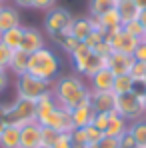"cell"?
Masks as SVG:
<instances>
[{
	"label": "cell",
	"instance_id": "cell-1",
	"mask_svg": "<svg viewBox=\"0 0 146 148\" xmlns=\"http://www.w3.org/2000/svg\"><path fill=\"white\" fill-rule=\"evenodd\" d=\"M52 94L58 106H62L66 110H74L82 102L90 100V88H86V84L80 76H62L54 82Z\"/></svg>",
	"mask_w": 146,
	"mask_h": 148
},
{
	"label": "cell",
	"instance_id": "cell-2",
	"mask_svg": "<svg viewBox=\"0 0 146 148\" xmlns=\"http://www.w3.org/2000/svg\"><path fill=\"white\" fill-rule=\"evenodd\" d=\"M58 68H60L58 56L50 48H46V46L36 50V52L30 54V58H28V74L40 78V80L52 82V80L56 78V74H58Z\"/></svg>",
	"mask_w": 146,
	"mask_h": 148
},
{
	"label": "cell",
	"instance_id": "cell-3",
	"mask_svg": "<svg viewBox=\"0 0 146 148\" xmlns=\"http://www.w3.org/2000/svg\"><path fill=\"white\" fill-rule=\"evenodd\" d=\"M116 112L128 124L146 118V106H144V100H142V92L134 88L128 94L116 96Z\"/></svg>",
	"mask_w": 146,
	"mask_h": 148
},
{
	"label": "cell",
	"instance_id": "cell-4",
	"mask_svg": "<svg viewBox=\"0 0 146 148\" xmlns=\"http://www.w3.org/2000/svg\"><path fill=\"white\" fill-rule=\"evenodd\" d=\"M72 24H74V16L70 14V10H66L62 6L50 8L44 16V30L50 38H54L58 34H70Z\"/></svg>",
	"mask_w": 146,
	"mask_h": 148
},
{
	"label": "cell",
	"instance_id": "cell-5",
	"mask_svg": "<svg viewBox=\"0 0 146 148\" xmlns=\"http://www.w3.org/2000/svg\"><path fill=\"white\" fill-rule=\"evenodd\" d=\"M30 122H36V102L28 98H16L12 104H8V116L6 124L22 128Z\"/></svg>",
	"mask_w": 146,
	"mask_h": 148
},
{
	"label": "cell",
	"instance_id": "cell-6",
	"mask_svg": "<svg viewBox=\"0 0 146 148\" xmlns=\"http://www.w3.org/2000/svg\"><path fill=\"white\" fill-rule=\"evenodd\" d=\"M48 90H52V82L48 80H40L32 74H22L16 78V96L18 98H28V100H36L42 94H46Z\"/></svg>",
	"mask_w": 146,
	"mask_h": 148
},
{
	"label": "cell",
	"instance_id": "cell-7",
	"mask_svg": "<svg viewBox=\"0 0 146 148\" xmlns=\"http://www.w3.org/2000/svg\"><path fill=\"white\" fill-rule=\"evenodd\" d=\"M36 122L44 128H52L56 130L58 134L60 132H72L74 126H72V116H70V110L62 108V106H56L52 112L44 114L42 118H38Z\"/></svg>",
	"mask_w": 146,
	"mask_h": 148
},
{
	"label": "cell",
	"instance_id": "cell-8",
	"mask_svg": "<svg viewBox=\"0 0 146 148\" xmlns=\"http://www.w3.org/2000/svg\"><path fill=\"white\" fill-rule=\"evenodd\" d=\"M104 40H106V42L110 44V48L114 50V52H122V54H130V56H132V52H134V48H136V46H138V42H140V40L132 38L130 34L122 32V28H118V30H114V32H106Z\"/></svg>",
	"mask_w": 146,
	"mask_h": 148
},
{
	"label": "cell",
	"instance_id": "cell-9",
	"mask_svg": "<svg viewBox=\"0 0 146 148\" xmlns=\"http://www.w3.org/2000/svg\"><path fill=\"white\" fill-rule=\"evenodd\" d=\"M42 146V126L30 122L20 128V148H40Z\"/></svg>",
	"mask_w": 146,
	"mask_h": 148
},
{
	"label": "cell",
	"instance_id": "cell-10",
	"mask_svg": "<svg viewBox=\"0 0 146 148\" xmlns=\"http://www.w3.org/2000/svg\"><path fill=\"white\" fill-rule=\"evenodd\" d=\"M114 74L110 68H100L98 72H94L88 80H90V90L92 92H112L114 86Z\"/></svg>",
	"mask_w": 146,
	"mask_h": 148
},
{
	"label": "cell",
	"instance_id": "cell-11",
	"mask_svg": "<svg viewBox=\"0 0 146 148\" xmlns=\"http://www.w3.org/2000/svg\"><path fill=\"white\" fill-rule=\"evenodd\" d=\"M132 64H134V58H132L130 54H122V52H112V54L108 56V62H106V66L112 70L114 76L128 74L130 68H132Z\"/></svg>",
	"mask_w": 146,
	"mask_h": 148
},
{
	"label": "cell",
	"instance_id": "cell-12",
	"mask_svg": "<svg viewBox=\"0 0 146 148\" xmlns=\"http://www.w3.org/2000/svg\"><path fill=\"white\" fill-rule=\"evenodd\" d=\"M40 48H44V34L36 28H24L20 50H24L26 54H34Z\"/></svg>",
	"mask_w": 146,
	"mask_h": 148
},
{
	"label": "cell",
	"instance_id": "cell-13",
	"mask_svg": "<svg viewBox=\"0 0 146 148\" xmlns=\"http://www.w3.org/2000/svg\"><path fill=\"white\" fill-rule=\"evenodd\" d=\"M90 104L94 112H112L116 108V94L114 92H92L90 90Z\"/></svg>",
	"mask_w": 146,
	"mask_h": 148
},
{
	"label": "cell",
	"instance_id": "cell-14",
	"mask_svg": "<svg viewBox=\"0 0 146 148\" xmlns=\"http://www.w3.org/2000/svg\"><path fill=\"white\" fill-rule=\"evenodd\" d=\"M70 116H72V126L74 128H86L88 124H92L94 110H92L90 100L82 102L80 106H76L74 110H70Z\"/></svg>",
	"mask_w": 146,
	"mask_h": 148
},
{
	"label": "cell",
	"instance_id": "cell-15",
	"mask_svg": "<svg viewBox=\"0 0 146 148\" xmlns=\"http://www.w3.org/2000/svg\"><path fill=\"white\" fill-rule=\"evenodd\" d=\"M128 126H130V124L126 122L120 114L116 112V108H114V110L110 112V122H108L106 130H104V136H108V138H116V140H118L122 134L128 130Z\"/></svg>",
	"mask_w": 146,
	"mask_h": 148
},
{
	"label": "cell",
	"instance_id": "cell-16",
	"mask_svg": "<svg viewBox=\"0 0 146 148\" xmlns=\"http://www.w3.org/2000/svg\"><path fill=\"white\" fill-rule=\"evenodd\" d=\"M20 26V14L16 8L12 6H2L0 8V34L10 30V28H16Z\"/></svg>",
	"mask_w": 146,
	"mask_h": 148
},
{
	"label": "cell",
	"instance_id": "cell-17",
	"mask_svg": "<svg viewBox=\"0 0 146 148\" xmlns=\"http://www.w3.org/2000/svg\"><path fill=\"white\" fill-rule=\"evenodd\" d=\"M0 148H20V128L6 124L0 134Z\"/></svg>",
	"mask_w": 146,
	"mask_h": 148
},
{
	"label": "cell",
	"instance_id": "cell-18",
	"mask_svg": "<svg viewBox=\"0 0 146 148\" xmlns=\"http://www.w3.org/2000/svg\"><path fill=\"white\" fill-rule=\"evenodd\" d=\"M22 34H24V26H16V28H10L6 32L0 34V42L10 50H20L22 44Z\"/></svg>",
	"mask_w": 146,
	"mask_h": 148
},
{
	"label": "cell",
	"instance_id": "cell-19",
	"mask_svg": "<svg viewBox=\"0 0 146 148\" xmlns=\"http://www.w3.org/2000/svg\"><path fill=\"white\" fill-rule=\"evenodd\" d=\"M90 32H94V30H92V18H90V16H86V18H74L70 34H72L78 42H84Z\"/></svg>",
	"mask_w": 146,
	"mask_h": 148
},
{
	"label": "cell",
	"instance_id": "cell-20",
	"mask_svg": "<svg viewBox=\"0 0 146 148\" xmlns=\"http://www.w3.org/2000/svg\"><path fill=\"white\" fill-rule=\"evenodd\" d=\"M98 22L102 24V28H104L106 32H114V30L122 28V18H120V14H118V10H116V6L110 8L108 12L100 14V16H98Z\"/></svg>",
	"mask_w": 146,
	"mask_h": 148
},
{
	"label": "cell",
	"instance_id": "cell-21",
	"mask_svg": "<svg viewBox=\"0 0 146 148\" xmlns=\"http://www.w3.org/2000/svg\"><path fill=\"white\" fill-rule=\"evenodd\" d=\"M116 10L122 18V24L124 22H130V20H136L138 14H140V8L134 4V0H118L116 2Z\"/></svg>",
	"mask_w": 146,
	"mask_h": 148
},
{
	"label": "cell",
	"instance_id": "cell-22",
	"mask_svg": "<svg viewBox=\"0 0 146 148\" xmlns=\"http://www.w3.org/2000/svg\"><path fill=\"white\" fill-rule=\"evenodd\" d=\"M28 58H30V54H26L24 50H14L8 70H12L16 76H22V74H26V72H28Z\"/></svg>",
	"mask_w": 146,
	"mask_h": 148
},
{
	"label": "cell",
	"instance_id": "cell-23",
	"mask_svg": "<svg viewBox=\"0 0 146 148\" xmlns=\"http://www.w3.org/2000/svg\"><path fill=\"white\" fill-rule=\"evenodd\" d=\"M128 130H130V134L134 136L136 146L138 148H146V118L132 122L130 126H128Z\"/></svg>",
	"mask_w": 146,
	"mask_h": 148
},
{
	"label": "cell",
	"instance_id": "cell-24",
	"mask_svg": "<svg viewBox=\"0 0 146 148\" xmlns=\"http://www.w3.org/2000/svg\"><path fill=\"white\" fill-rule=\"evenodd\" d=\"M134 80L128 76V74H122V76H116L114 78V86H112V92L116 94V96H122V94H128V92H132L134 90Z\"/></svg>",
	"mask_w": 146,
	"mask_h": 148
},
{
	"label": "cell",
	"instance_id": "cell-25",
	"mask_svg": "<svg viewBox=\"0 0 146 148\" xmlns=\"http://www.w3.org/2000/svg\"><path fill=\"white\" fill-rule=\"evenodd\" d=\"M92 54V48H88L84 42H80L76 48H74V52L70 54L72 56V62H74V68H76V72H80L82 70V66H84V62L88 60V56Z\"/></svg>",
	"mask_w": 146,
	"mask_h": 148
},
{
	"label": "cell",
	"instance_id": "cell-26",
	"mask_svg": "<svg viewBox=\"0 0 146 148\" xmlns=\"http://www.w3.org/2000/svg\"><path fill=\"white\" fill-rule=\"evenodd\" d=\"M114 6H116V4H114L112 0H90V4H88V12H90L92 18H98L100 14L108 12V10L114 8Z\"/></svg>",
	"mask_w": 146,
	"mask_h": 148
},
{
	"label": "cell",
	"instance_id": "cell-27",
	"mask_svg": "<svg viewBox=\"0 0 146 148\" xmlns=\"http://www.w3.org/2000/svg\"><path fill=\"white\" fill-rule=\"evenodd\" d=\"M52 40H54V42H56V44H58L60 48L64 50V52H68V54H72L74 48H76V46L80 44V42H78V40L74 38L72 34H58V36H54Z\"/></svg>",
	"mask_w": 146,
	"mask_h": 148
},
{
	"label": "cell",
	"instance_id": "cell-28",
	"mask_svg": "<svg viewBox=\"0 0 146 148\" xmlns=\"http://www.w3.org/2000/svg\"><path fill=\"white\" fill-rule=\"evenodd\" d=\"M122 32L130 34V36L136 38V40H142L146 36V30L142 28V24L138 22V18H136V20H130V22H124V24H122Z\"/></svg>",
	"mask_w": 146,
	"mask_h": 148
},
{
	"label": "cell",
	"instance_id": "cell-29",
	"mask_svg": "<svg viewBox=\"0 0 146 148\" xmlns=\"http://www.w3.org/2000/svg\"><path fill=\"white\" fill-rule=\"evenodd\" d=\"M128 76L134 80V84H142V86H144V82H146V62H136V60H134V64H132Z\"/></svg>",
	"mask_w": 146,
	"mask_h": 148
},
{
	"label": "cell",
	"instance_id": "cell-30",
	"mask_svg": "<svg viewBox=\"0 0 146 148\" xmlns=\"http://www.w3.org/2000/svg\"><path fill=\"white\" fill-rule=\"evenodd\" d=\"M84 132H86V142H88V146L96 144V142H100V140L104 138V132L98 130L96 126H92V124H88V126L84 128Z\"/></svg>",
	"mask_w": 146,
	"mask_h": 148
},
{
	"label": "cell",
	"instance_id": "cell-31",
	"mask_svg": "<svg viewBox=\"0 0 146 148\" xmlns=\"http://www.w3.org/2000/svg\"><path fill=\"white\" fill-rule=\"evenodd\" d=\"M110 122V112H94V118H92V126H96L98 130H106V126Z\"/></svg>",
	"mask_w": 146,
	"mask_h": 148
},
{
	"label": "cell",
	"instance_id": "cell-32",
	"mask_svg": "<svg viewBox=\"0 0 146 148\" xmlns=\"http://www.w3.org/2000/svg\"><path fill=\"white\" fill-rule=\"evenodd\" d=\"M12 54H14V50L6 48V46L0 42V70H8L10 60H12Z\"/></svg>",
	"mask_w": 146,
	"mask_h": 148
},
{
	"label": "cell",
	"instance_id": "cell-33",
	"mask_svg": "<svg viewBox=\"0 0 146 148\" xmlns=\"http://www.w3.org/2000/svg\"><path fill=\"white\" fill-rule=\"evenodd\" d=\"M52 148H72V136H70V132H60L56 136Z\"/></svg>",
	"mask_w": 146,
	"mask_h": 148
},
{
	"label": "cell",
	"instance_id": "cell-34",
	"mask_svg": "<svg viewBox=\"0 0 146 148\" xmlns=\"http://www.w3.org/2000/svg\"><path fill=\"white\" fill-rule=\"evenodd\" d=\"M104 36H106V32H90L88 38L84 40V44H86L88 48H96L98 44L104 40Z\"/></svg>",
	"mask_w": 146,
	"mask_h": 148
},
{
	"label": "cell",
	"instance_id": "cell-35",
	"mask_svg": "<svg viewBox=\"0 0 146 148\" xmlns=\"http://www.w3.org/2000/svg\"><path fill=\"white\" fill-rule=\"evenodd\" d=\"M118 146L120 148H138L136 142H134V136L130 134V130H126L120 138H118Z\"/></svg>",
	"mask_w": 146,
	"mask_h": 148
},
{
	"label": "cell",
	"instance_id": "cell-36",
	"mask_svg": "<svg viewBox=\"0 0 146 148\" xmlns=\"http://www.w3.org/2000/svg\"><path fill=\"white\" fill-rule=\"evenodd\" d=\"M56 136H58L56 130H52V128H44V126H42V144H44V146H52L54 140H56Z\"/></svg>",
	"mask_w": 146,
	"mask_h": 148
},
{
	"label": "cell",
	"instance_id": "cell-37",
	"mask_svg": "<svg viewBox=\"0 0 146 148\" xmlns=\"http://www.w3.org/2000/svg\"><path fill=\"white\" fill-rule=\"evenodd\" d=\"M132 58H134L136 62H146V42L144 40L138 42V46L134 48V52H132Z\"/></svg>",
	"mask_w": 146,
	"mask_h": 148
},
{
	"label": "cell",
	"instance_id": "cell-38",
	"mask_svg": "<svg viewBox=\"0 0 146 148\" xmlns=\"http://www.w3.org/2000/svg\"><path fill=\"white\" fill-rule=\"evenodd\" d=\"M90 148H120V146H118V140H116V138H108V136H104L100 142L92 144Z\"/></svg>",
	"mask_w": 146,
	"mask_h": 148
},
{
	"label": "cell",
	"instance_id": "cell-39",
	"mask_svg": "<svg viewBox=\"0 0 146 148\" xmlns=\"http://www.w3.org/2000/svg\"><path fill=\"white\" fill-rule=\"evenodd\" d=\"M70 136H72L74 144H88V142H86V132H84V128H74L72 132H70Z\"/></svg>",
	"mask_w": 146,
	"mask_h": 148
},
{
	"label": "cell",
	"instance_id": "cell-40",
	"mask_svg": "<svg viewBox=\"0 0 146 148\" xmlns=\"http://www.w3.org/2000/svg\"><path fill=\"white\" fill-rule=\"evenodd\" d=\"M94 50V52H96L98 56H102V58H108V56H110V54H112V52H114V50L110 48V44H108V42H106V40H102V42H100V44H98L96 48H92Z\"/></svg>",
	"mask_w": 146,
	"mask_h": 148
},
{
	"label": "cell",
	"instance_id": "cell-41",
	"mask_svg": "<svg viewBox=\"0 0 146 148\" xmlns=\"http://www.w3.org/2000/svg\"><path fill=\"white\" fill-rule=\"evenodd\" d=\"M54 6H56V0H34V8L36 10L48 12L50 8H54Z\"/></svg>",
	"mask_w": 146,
	"mask_h": 148
},
{
	"label": "cell",
	"instance_id": "cell-42",
	"mask_svg": "<svg viewBox=\"0 0 146 148\" xmlns=\"http://www.w3.org/2000/svg\"><path fill=\"white\" fill-rule=\"evenodd\" d=\"M6 86H8V74H6V70H0V92Z\"/></svg>",
	"mask_w": 146,
	"mask_h": 148
},
{
	"label": "cell",
	"instance_id": "cell-43",
	"mask_svg": "<svg viewBox=\"0 0 146 148\" xmlns=\"http://www.w3.org/2000/svg\"><path fill=\"white\" fill-rule=\"evenodd\" d=\"M14 4L20 8H34V0H14Z\"/></svg>",
	"mask_w": 146,
	"mask_h": 148
},
{
	"label": "cell",
	"instance_id": "cell-44",
	"mask_svg": "<svg viewBox=\"0 0 146 148\" xmlns=\"http://www.w3.org/2000/svg\"><path fill=\"white\" fill-rule=\"evenodd\" d=\"M138 22H140L142 28L146 30V8H144V10H140V14H138Z\"/></svg>",
	"mask_w": 146,
	"mask_h": 148
},
{
	"label": "cell",
	"instance_id": "cell-45",
	"mask_svg": "<svg viewBox=\"0 0 146 148\" xmlns=\"http://www.w3.org/2000/svg\"><path fill=\"white\" fill-rule=\"evenodd\" d=\"M134 4H136L140 10H144V8H146V0H134Z\"/></svg>",
	"mask_w": 146,
	"mask_h": 148
},
{
	"label": "cell",
	"instance_id": "cell-46",
	"mask_svg": "<svg viewBox=\"0 0 146 148\" xmlns=\"http://www.w3.org/2000/svg\"><path fill=\"white\" fill-rule=\"evenodd\" d=\"M72 148H90V146H88V144H74L72 142Z\"/></svg>",
	"mask_w": 146,
	"mask_h": 148
},
{
	"label": "cell",
	"instance_id": "cell-47",
	"mask_svg": "<svg viewBox=\"0 0 146 148\" xmlns=\"http://www.w3.org/2000/svg\"><path fill=\"white\" fill-rule=\"evenodd\" d=\"M140 92H142V100H144V106H146V86L140 90Z\"/></svg>",
	"mask_w": 146,
	"mask_h": 148
},
{
	"label": "cell",
	"instance_id": "cell-48",
	"mask_svg": "<svg viewBox=\"0 0 146 148\" xmlns=\"http://www.w3.org/2000/svg\"><path fill=\"white\" fill-rule=\"evenodd\" d=\"M4 126H6V122H4V120L0 118V134H2V130H4Z\"/></svg>",
	"mask_w": 146,
	"mask_h": 148
},
{
	"label": "cell",
	"instance_id": "cell-49",
	"mask_svg": "<svg viewBox=\"0 0 146 148\" xmlns=\"http://www.w3.org/2000/svg\"><path fill=\"white\" fill-rule=\"evenodd\" d=\"M40 148H52V146H44V144H42V146H40Z\"/></svg>",
	"mask_w": 146,
	"mask_h": 148
},
{
	"label": "cell",
	"instance_id": "cell-50",
	"mask_svg": "<svg viewBox=\"0 0 146 148\" xmlns=\"http://www.w3.org/2000/svg\"><path fill=\"white\" fill-rule=\"evenodd\" d=\"M112 2H114V4H116V2H118V0H112Z\"/></svg>",
	"mask_w": 146,
	"mask_h": 148
},
{
	"label": "cell",
	"instance_id": "cell-51",
	"mask_svg": "<svg viewBox=\"0 0 146 148\" xmlns=\"http://www.w3.org/2000/svg\"><path fill=\"white\" fill-rule=\"evenodd\" d=\"M2 2H6V0H0V4H2Z\"/></svg>",
	"mask_w": 146,
	"mask_h": 148
},
{
	"label": "cell",
	"instance_id": "cell-52",
	"mask_svg": "<svg viewBox=\"0 0 146 148\" xmlns=\"http://www.w3.org/2000/svg\"><path fill=\"white\" fill-rule=\"evenodd\" d=\"M142 40H144V42H146V36H144V38H142Z\"/></svg>",
	"mask_w": 146,
	"mask_h": 148
},
{
	"label": "cell",
	"instance_id": "cell-53",
	"mask_svg": "<svg viewBox=\"0 0 146 148\" xmlns=\"http://www.w3.org/2000/svg\"><path fill=\"white\" fill-rule=\"evenodd\" d=\"M0 8H2V4H0Z\"/></svg>",
	"mask_w": 146,
	"mask_h": 148
},
{
	"label": "cell",
	"instance_id": "cell-54",
	"mask_svg": "<svg viewBox=\"0 0 146 148\" xmlns=\"http://www.w3.org/2000/svg\"><path fill=\"white\" fill-rule=\"evenodd\" d=\"M144 86H146V82H144Z\"/></svg>",
	"mask_w": 146,
	"mask_h": 148
}]
</instances>
